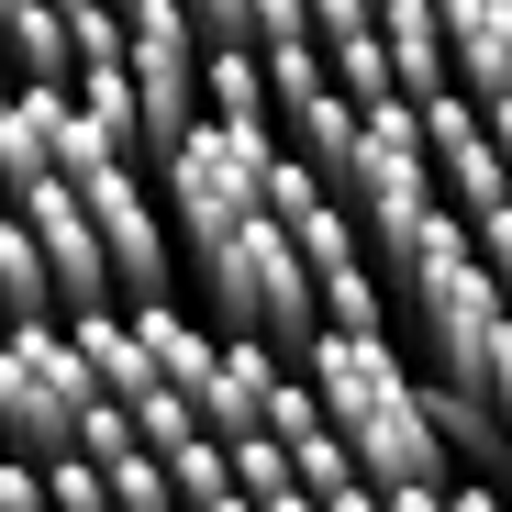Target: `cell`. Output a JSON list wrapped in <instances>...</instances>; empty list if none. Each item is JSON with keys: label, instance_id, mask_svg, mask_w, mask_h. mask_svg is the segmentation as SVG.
Wrapping results in <instances>:
<instances>
[{"label": "cell", "instance_id": "1", "mask_svg": "<svg viewBox=\"0 0 512 512\" xmlns=\"http://www.w3.org/2000/svg\"><path fill=\"white\" fill-rule=\"evenodd\" d=\"M301 379L334 412V435H346V457H357L368 490H412V479H446L457 468L446 435H435V412H423V379L401 368L390 334H312Z\"/></svg>", "mask_w": 512, "mask_h": 512}, {"label": "cell", "instance_id": "2", "mask_svg": "<svg viewBox=\"0 0 512 512\" xmlns=\"http://www.w3.org/2000/svg\"><path fill=\"white\" fill-rule=\"evenodd\" d=\"M201 290H212L223 334H256V346H279V357H301L312 334H323V290H312L301 245H290L268 212H256L245 234H223V245L201 256Z\"/></svg>", "mask_w": 512, "mask_h": 512}, {"label": "cell", "instance_id": "3", "mask_svg": "<svg viewBox=\"0 0 512 512\" xmlns=\"http://www.w3.org/2000/svg\"><path fill=\"white\" fill-rule=\"evenodd\" d=\"M279 156H290L279 123H201L179 156L156 167V179H167V212H179V245L212 256L223 234H245L256 212H268V167H279Z\"/></svg>", "mask_w": 512, "mask_h": 512}, {"label": "cell", "instance_id": "4", "mask_svg": "<svg viewBox=\"0 0 512 512\" xmlns=\"http://www.w3.org/2000/svg\"><path fill=\"white\" fill-rule=\"evenodd\" d=\"M412 334L435 357L423 379H446V390H468V401H490L512 423V301H501L490 268H457L435 290H412Z\"/></svg>", "mask_w": 512, "mask_h": 512}, {"label": "cell", "instance_id": "5", "mask_svg": "<svg viewBox=\"0 0 512 512\" xmlns=\"http://www.w3.org/2000/svg\"><path fill=\"white\" fill-rule=\"evenodd\" d=\"M90 401H101V390H90V368H78L67 323H23L12 346H0V446H12V457H34V468L78 457Z\"/></svg>", "mask_w": 512, "mask_h": 512}, {"label": "cell", "instance_id": "6", "mask_svg": "<svg viewBox=\"0 0 512 512\" xmlns=\"http://www.w3.org/2000/svg\"><path fill=\"white\" fill-rule=\"evenodd\" d=\"M78 201H90V223H101V245H112L123 312H156L167 279H179V256H167V223H156V201H145V167H112V179H90Z\"/></svg>", "mask_w": 512, "mask_h": 512}, {"label": "cell", "instance_id": "7", "mask_svg": "<svg viewBox=\"0 0 512 512\" xmlns=\"http://www.w3.org/2000/svg\"><path fill=\"white\" fill-rule=\"evenodd\" d=\"M23 223H34L45 268H56V323H78V312H123V290H112V245H101L90 201H78L67 179H45V190L23 201Z\"/></svg>", "mask_w": 512, "mask_h": 512}, {"label": "cell", "instance_id": "8", "mask_svg": "<svg viewBox=\"0 0 512 512\" xmlns=\"http://www.w3.org/2000/svg\"><path fill=\"white\" fill-rule=\"evenodd\" d=\"M423 156H435V190H446L468 223L512 212V156L490 145V123H479V101H468V90L423 101Z\"/></svg>", "mask_w": 512, "mask_h": 512}, {"label": "cell", "instance_id": "9", "mask_svg": "<svg viewBox=\"0 0 512 512\" xmlns=\"http://www.w3.org/2000/svg\"><path fill=\"white\" fill-rule=\"evenodd\" d=\"M279 390H290V357L256 346V334H223V368H212V390H201V435H212V446H256Z\"/></svg>", "mask_w": 512, "mask_h": 512}, {"label": "cell", "instance_id": "10", "mask_svg": "<svg viewBox=\"0 0 512 512\" xmlns=\"http://www.w3.org/2000/svg\"><path fill=\"white\" fill-rule=\"evenodd\" d=\"M312 45H323L334 90H346L357 112H390V101H401V78H390V45H379V12H368V0H312Z\"/></svg>", "mask_w": 512, "mask_h": 512}, {"label": "cell", "instance_id": "11", "mask_svg": "<svg viewBox=\"0 0 512 512\" xmlns=\"http://www.w3.org/2000/svg\"><path fill=\"white\" fill-rule=\"evenodd\" d=\"M67 346H78V368H90V390L123 401V412H145V401L167 390L156 357H145V334H134V312H78V323H67Z\"/></svg>", "mask_w": 512, "mask_h": 512}, {"label": "cell", "instance_id": "12", "mask_svg": "<svg viewBox=\"0 0 512 512\" xmlns=\"http://www.w3.org/2000/svg\"><path fill=\"white\" fill-rule=\"evenodd\" d=\"M379 45H390V78H401V101H446L457 90V56H446V12H423V0H390L379 12Z\"/></svg>", "mask_w": 512, "mask_h": 512}, {"label": "cell", "instance_id": "13", "mask_svg": "<svg viewBox=\"0 0 512 512\" xmlns=\"http://www.w3.org/2000/svg\"><path fill=\"white\" fill-rule=\"evenodd\" d=\"M446 56H457L468 101L512 90V0H446Z\"/></svg>", "mask_w": 512, "mask_h": 512}, {"label": "cell", "instance_id": "14", "mask_svg": "<svg viewBox=\"0 0 512 512\" xmlns=\"http://www.w3.org/2000/svg\"><path fill=\"white\" fill-rule=\"evenodd\" d=\"M0 34H12V90H78L67 0H56V12H45V0H12V12H0Z\"/></svg>", "mask_w": 512, "mask_h": 512}, {"label": "cell", "instance_id": "15", "mask_svg": "<svg viewBox=\"0 0 512 512\" xmlns=\"http://www.w3.org/2000/svg\"><path fill=\"white\" fill-rule=\"evenodd\" d=\"M134 334H145V357H156V379L179 390V401H201L212 390V368H223V334H201L179 301H156V312H134Z\"/></svg>", "mask_w": 512, "mask_h": 512}, {"label": "cell", "instance_id": "16", "mask_svg": "<svg viewBox=\"0 0 512 512\" xmlns=\"http://www.w3.org/2000/svg\"><path fill=\"white\" fill-rule=\"evenodd\" d=\"M0 301H12V323H56V268H45L23 201H0Z\"/></svg>", "mask_w": 512, "mask_h": 512}, {"label": "cell", "instance_id": "17", "mask_svg": "<svg viewBox=\"0 0 512 512\" xmlns=\"http://www.w3.org/2000/svg\"><path fill=\"white\" fill-rule=\"evenodd\" d=\"M423 412H435L446 457H479V468H501V435H512V423H501L490 401H468V390H446V379H423Z\"/></svg>", "mask_w": 512, "mask_h": 512}, {"label": "cell", "instance_id": "18", "mask_svg": "<svg viewBox=\"0 0 512 512\" xmlns=\"http://www.w3.org/2000/svg\"><path fill=\"white\" fill-rule=\"evenodd\" d=\"M78 112H90V123L145 167V101H134V67H90V78H78Z\"/></svg>", "mask_w": 512, "mask_h": 512}, {"label": "cell", "instance_id": "19", "mask_svg": "<svg viewBox=\"0 0 512 512\" xmlns=\"http://www.w3.org/2000/svg\"><path fill=\"white\" fill-rule=\"evenodd\" d=\"M190 45H201V56H268V0H201V12H190Z\"/></svg>", "mask_w": 512, "mask_h": 512}, {"label": "cell", "instance_id": "20", "mask_svg": "<svg viewBox=\"0 0 512 512\" xmlns=\"http://www.w3.org/2000/svg\"><path fill=\"white\" fill-rule=\"evenodd\" d=\"M323 201H334V179H323L312 156H279V167H268V223H279V234H301Z\"/></svg>", "mask_w": 512, "mask_h": 512}, {"label": "cell", "instance_id": "21", "mask_svg": "<svg viewBox=\"0 0 512 512\" xmlns=\"http://www.w3.org/2000/svg\"><path fill=\"white\" fill-rule=\"evenodd\" d=\"M167 490H179L190 512H212V501H234V446H179V457H167Z\"/></svg>", "mask_w": 512, "mask_h": 512}, {"label": "cell", "instance_id": "22", "mask_svg": "<svg viewBox=\"0 0 512 512\" xmlns=\"http://www.w3.org/2000/svg\"><path fill=\"white\" fill-rule=\"evenodd\" d=\"M234 490H245L256 512H268V501H290V490H301V468H290L268 435H256V446H234Z\"/></svg>", "mask_w": 512, "mask_h": 512}, {"label": "cell", "instance_id": "23", "mask_svg": "<svg viewBox=\"0 0 512 512\" xmlns=\"http://www.w3.org/2000/svg\"><path fill=\"white\" fill-rule=\"evenodd\" d=\"M45 501H56V512H112V479H101L90 457H56V468H45Z\"/></svg>", "mask_w": 512, "mask_h": 512}, {"label": "cell", "instance_id": "24", "mask_svg": "<svg viewBox=\"0 0 512 512\" xmlns=\"http://www.w3.org/2000/svg\"><path fill=\"white\" fill-rule=\"evenodd\" d=\"M101 479H112V501H123V512H156V501H179V490H167V457H145V446H134L123 468H101Z\"/></svg>", "mask_w": 512, "mask_h": 512}, {"label": "cell", "instance_id": "25", "mask_svg": "<svg viewBox=\"0 0 512 512\" xmlns=\"http://www.w3.org/2000/svg\"><path fill=\"white\" fill-rule=\"evenodd\" d=\"M479 123H490V145L512 156V90H490V101H479Z\"/></svg>", "mask_w": 512, "mask_h": 512}, {"label": "cell", "instance_id": "26", "mask_svg": "<svg viewBox=\"0 0 512 512\" xmlns=\"http://www.w3.org/2000/svg\"><path fill=\"white\" fill-rule=\"evenodd\" d=\"M268 512H323V501H312V490H290V501H268Z\"/></svg>", "mask_w": 512, "mask_h": 512}, {"label": "cell", "instance_id": "27", "mask_svg": "<svg viewBox=\"0 0 512 512\" xmlns=\"http://www.w3.org/2000/svg\"><path fill=\"white\" fill-rule=\"evenodd\" d=\"M0 90H12V34H0Z\"/></svg>", "mask_w": 512, "mask_h": 512}, {"label": "cell", "instance_id": "28", "mask_svg": "<svg viewBox=\"0 0 512 512\" xmlns=\"http://www.w3.org/2000/svg\"><path fill=\"white\" fill-rule=\"evenodd\" d=\"M12 334H23V323H12V301H0V346H12Z\"/></svg>", "mask_w": 512, "mask_h": 512}, {"label": "cell", "instance_id": "29", "mask_svg": "<svg viewBox=\"0 0 512 512\" xmlns=\"http://www.w3.org/2000/svg\"><path fill=\"white\" fill-rule=\"evenodd\" d=\"M156 512H190V501H156Z\"/></svg>", "mask_w": 512, "mask_h": 512}]
</instances>
